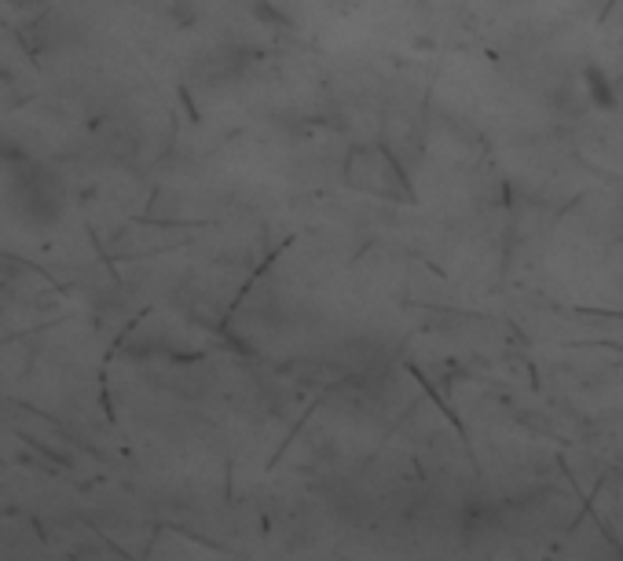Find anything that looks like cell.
I'll return each instance as SVG.
<instances>
[{"mask_svg":"<svg viewBox=\"0 0 623 561\" xmlns=\"http://www.w3.org/2000/svg\"><path fill=\"white\" fill-rule=\"evenodd\" d=\"M15 177H12V191H15V202L26 216H37V220H55L63 209V184L55 177L48 165H41L37 158H26L19 165H12Z\"/></svg>","mask_w":623,"mask_h":561,"instance_id":"6da1fadb","label":"cell"}]
</instances>
